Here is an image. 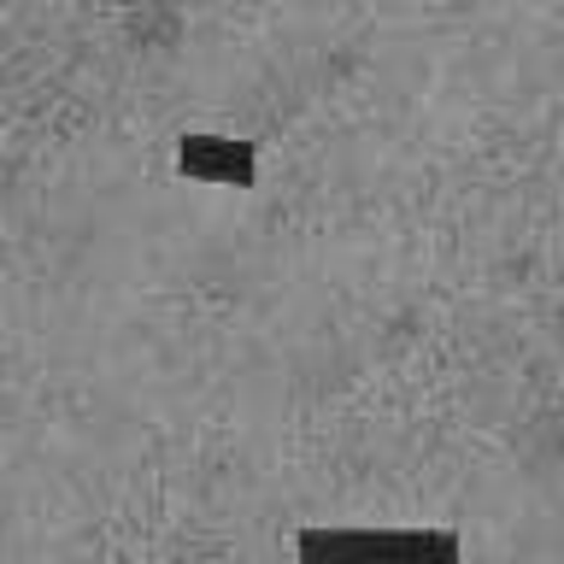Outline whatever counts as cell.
<instances>
[{"mask_svg":"<svg viewBox=\"0 0 564 564\" xmlns=\"http://www.w3.org/2000/svg\"><path fill=\"white\" fill-rule=\"evenodd\" d=\"M300 564H465L453 529H300Z\"/></svg>","mask_w":564,"mask_h":564,"instance_id":"6da1fadb","label":"cell"},{"mask_svg":"<svg viewBox=\"0 0 564 564\" xmlns=\"http://www.w3.org/2000/svg\"><path fill=\"white\" fill-rule=\"evenodd\" d=\"M176 171L206 188H253L259 183V148L241 135H183L176 141Z\"/></svg>","mask_w":564,"mask_h":564,"instance_id":"7a4b0ae2","label":"cell"}]
</instances>
